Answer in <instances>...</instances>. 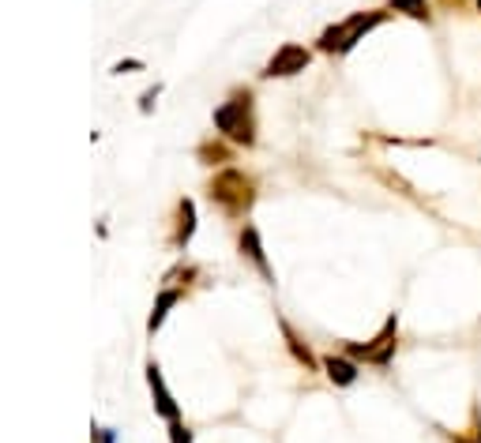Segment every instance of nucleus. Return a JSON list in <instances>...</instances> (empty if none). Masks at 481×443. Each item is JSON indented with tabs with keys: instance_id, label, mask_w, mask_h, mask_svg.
<instances>
[{
	"instance_id": "1",
	"label": "nucleus",
	"mask_w": 481,
	"mask_h": 443,
	"mask_svg": "<svg viewBox=\"0 0 481 443\" xmlns=\"http://www.w3.org/2000/svg\"><path fill=\"white\" fill-rule=\"evenodd\" d=\"M215 128L240 147L256 144V113H252V94L248 90H237L230 102H222L215 109Z\"/></svg>"
},
{
	"instance_id": "2",
	"label": "nucleus",
	"mask_w": 481,
	"mask_h": 443,
	"mask_svg": "<svg viewBox=\"0 0 481 443\" xmlns=\"http://www.w3.org/2000/svg\"><path fill=\"white\" fill-rule=\"evenodd\" d=\"M383 19H388V12H354L350 19L335 23V27H327L324 35H319V50L324 53H350L368 30H376Z\"/></svg>"
},
{
	"instance_id": "3",
	"label": "nucleus",
	"mask_w": 481,
	"mask_h": 443,
	"mask_svg": "<svg viewBox=\"0 0 481 443\" xmlns=\"http://www.w3.org/2000/svg\"><path fill=\"white\" fill-rule=\"evenodd\" d=\"M211 199L218 203L222 211L245 214V211L252 207V199H256V184H252V177H245L240 169H222L218 177L211 181Z\"/></svg>"
},
{
	"instance_id": "4",
	"label": "nucleus",
	"mask_w": 481,
	"mask_h": 443,
	"mask_svg": "<svg viewBox=\"0 0 481 443\" xmlns=\"http://www.w3.org/2000/svg\"><path fill=\"white\" fill-rule=\"evenodd\" d=\"M395 346H398V315H388V323L380 327V335L373 342H365V346L354 342V346H346V354L354 361H373V365L388 369L395 357Z\"/></svg>"
},
{
	"instance_id": "5",
	"label": "nucleus",
	"mask_w": 481,
	"mask_h": 443,
	"mask_svg": "<svg viewBox=\"0 0 481 443\" xmlns=\"http://www.w3.org/2000/svg\"><path fill=\"white\" fill-rule=\"evenodd\" d=\"M309 60H312V53L304 50V45L286 42V45H279V50H275V57L267 60L264 75H267V79H286V75H297V72L309 68Z\"/></svg>"
},
{
	"instance_id": "6",
	"label": "nucleus",
	"mask_w": 481,
	"mask_h": 443,
	"mask_svg": "<svg viewBox=\"0 0 481 443\" xmlns=\"http://www.w3.org/2000/svg\"><path fill=\"white\" fill-rule=\"evenodd\" d=\"M147 387L154 394V409H158V414H162L170 424H177L181 421V406L173 402V394H170L166 379H162V369H158V365H147Z\"/></svg>"
},
{
	"instance_id": "7",
	"label": "nucleus",
	"mask_w": 481,
	"mask_h": 443,
	"mask_svg": "<svg viewBox=\"0 0 481 443\" xmlns=\"http://www.w3.org/2000/svg\"><path fill=\"white\" fill-rule=\"evenodd\" d=\"M240 256H248L256 263V271L264 278H271V263H267V252H264V241H260V229L256 226H245L240 229Z\"/></svg>"
},
{
	"instance_id": "8",
	"label": "nucleus",
	"mask_w": 481,
	"mask_h": 443,
	"mask_svg": "<svg viewBox=\"0 0 481 443\" xmlns=\"http://www.w3.org/2000/svg\"><path fill=\"white\" fill-rule=\"evenodd\" d=\"M324 372L335 387H354L358 384V361L354 357H324Z\"/></svg>"
},
{
	"instance_id": "9",
	"label": "nucleus",
	"mask_w": 481,
	"mask_h": 443,
	"mask_svg": "<svg viewBox=\"0 0 481 443\" xmlns=\"http://www.w3.org/2000/svg\"><path fill=\"white\" fill-rule=\"evenodd\" d=\"M388 8L403 12V15H410V19H418V23L432 19V0H388Z\"/></svg>"
},
{
	"instance_id": "10",
	"label": "nucleus",
	"mask_w": 481,
	"mask_h": 443,
	"mask_svg": "<svg viewBox=\"0 0 481 443\" xmlns=\"http://www.w3.org/2000/svg\"><path fill=\"white\" fill-rule=\"evenodd\" d=\"M282 335H286V346H290V354L297 357V365H304V372H316V357L309 354V346H304L294 330H290V323H282Z\"/></svg>"
},
{
	"instance_id": "11",
	"label": "nucleus",
	"mask_w": 481,
	"mask_h": 443,
	"mask_svg": "<svg viewBox=\"0 0 481 443\" xmlns=\"http://www.w3.org/2000/svg\"><path fill=\"white\" fill-rule=\"evenodd\" d=\"M177 218H181V226H177V245H188V241H192V233H196V203H192V199H181Z\"/></svg>"
},
{
	"instance_id": "12",
	"label": "nucleus",
	"mask_w": 481,
	"mask_h": 443,
	"mask_svg": "<svg viewBox=\"0 0 481 443\" xmlns=\"http://www.w3.org/2000/svg\"><path fill=\"white\" fill-rule=\"evenodd\" d=\"M177 300H181V293H177V290H166L162 297H158V305H154V312H151L147 327H151V330H158V327H162V320H166V315H170V308L177 305Z\"/></svg>"
},
{
	"instance_id": "13",
	"label": "nucleus",
	"mask_w": 481,
	"mask_h": 443,
	"mask_svg": "<svg viewBox=\"0 0 481 443\" xmlns=\"http://www.w3.org/2000/svg\"><path fill=\"white\" fill-rule=\"evenodd\" d=\"M170 439H173V443H192V432H188V429H181V421H177V424L170 429Z\"/></svg>"
},
{
	"instance_id": "14",
	"label": "nucleus",
	"mask_w": 481,
	"mask_h": 443,
	"mask_svg": "<svg viewBox=\"0 0 481 443\" xmlns=\"http://www.w3.org/2000/svg\"><path fill=\"white\" fill-rule=\"evenodd\" d=\"M200 154L203 158H215V162H226V151H218V147H203Z\"/></svg>"
},
{
	"instance_id": "15",
	"label": "nucleus",
	"mask_w": 481,
	"mask_h": 443,
	"mask_svg": "<svg viewBox=\"0 0 481 443\" xmlns=\"http://www.w3.org/2000/svg\"><path fill=\"white\" fill-rule=\"evenodd\" d=\"M474 8H477V12H481V0H474Z\"/></svg>"
}]
</instances>
